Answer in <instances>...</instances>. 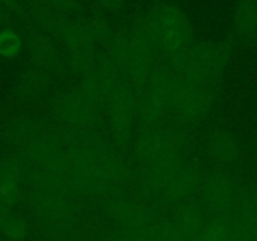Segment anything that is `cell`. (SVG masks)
<instances>
[{
    "instance_id": "7a4b0ae2",
    "label": "cell",
    "mask_w": 257,
    "mask_h": 241,
    "mask_svg": "<svg viewBox=\"0 0 257 241\" xmlns=\"http://www.w3.org/2000/svg\"><path fill=\"white\" fill-rule=\"evenodd\" d=\"M197 241H242L241 236L231 225L217 221L207 231H204Z\"/></svg>"
},
{
    "instance_id": "8992f818",
    "label": "cell",
    "mask_w": 257,
    "mask_h": 241,
    "mask_svg": "<svg viewBox=\"0 0 257 241\" xmlns=\"http://www.w3.org/2000/svg\"><path fill=\"white\" fill-rule=\"evenodd\" d=\"M7 234H9L12 238H19L23 234V225L19 221L11 222V225L7 228Z\"/></svg>"
},
{
    "instance_id": "3957f363",
    "label": "cell",
    "mask_w": 257,
    "mask_h": 241,
    "mask_svg": "<svg viewBox=\"0 0 257 241\" xmlns=\"http://www.w3.org/2000/svg\"><path fill=\"white\" fill-rule=\"evenodd\" d=\"M21 38L12 30H4L0 33V56L4 58H14L21 53Z\"/></svg>"
},
{
    "instance_id": "277c9868",
    "label": "cell",
    "mask_w": 257,
    "mask_h": 241,
    "mask_svg": "<svg viewBox=\"0 0 257 241\" xmlns=\"http://www.w3.org/2000/svg\"><path fill=\"white\" fill-rule=\"evenodd\" d=\"M174 102L177 103V108L183 113L187 114H193L197 112V107H198V100L194 97L192 90H187V88H180L177 92L174 98Z\"/></svg>"
},
{
    "instance_id": "5b68a950",
    "label": "cell",
    "mask_w": 257,
    "mask_h": 241,
    "mask_svg": "<svg viewBox=\"0 0 257 241\" xmlns=\"http://www.w3.org/2000/svg\"><path fill=\"white\" fill-rule=\"evenodd\" d=\"M16 180L11 174H6L0 178V198L8 200L12 198L16 190Z\"/></svg>"
},
{
    "instance_id": "6da1fadb",
    "label": "cell",
    "mask_w": 257,
    "mask_h": 241,
    "mask_svg": "<svg viewBox=\"0 0 257 241\" xmlns=\"http://www.w3.org/2000/svg\"><path fill=\"white\" fill-rule=\"evenodd\" d=\"M163 43L169 52H177L182 46V30L173 12H168L163 19Z\"/></svg>"
}]
</instances>
